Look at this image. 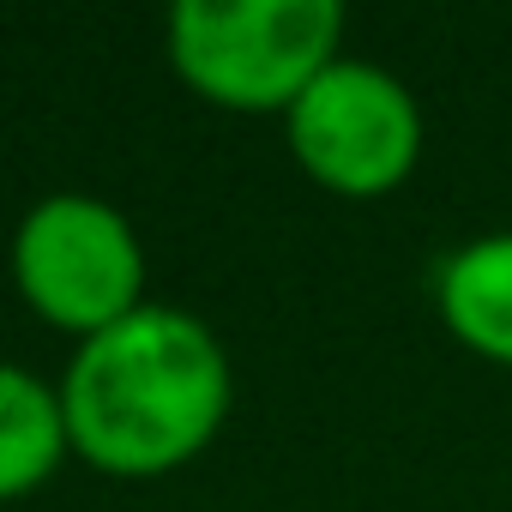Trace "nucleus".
I'll return each instance as SVG.
<instances>
[{
  "instance_id": "nucleus-1",
  "label": "nucleus",
  "mask_w": 512,
  "mask_h": 512,
  "mask_svg": "<svg viewBox=\"0 0 512 512\" xmlns=\"http://www.w3.org/2000/svg\"><path fill=\"white\" fill-rule=\"evenodd\" d=\"M235 380L217 332L181 308H133L109 332L85 338L61 374L67 446L109 476H163L199 458Z\"/></svg>"
},
{
  "instance_id": "nucleus-2",
  "label": "nucleus",
  "mask_w": 512,
  "mask_h": 512,
  "mask_svg": "<svg viewBox=\"0 0 512 512\" xmlns=\"http://www.w3.org/2000/svg\"><path fill=\"white\" fill-rule=\"evenodd\" d=\"M338 37V0H181L169 13L175 73L235 115H290L338 61Z\"/></svg>"
},
{
  "instance_id": "nucleus-3",
  "label": "nucleus",
  "mask_w": 512,
  "mask_h": 512,
  "mask_svg": "<svg viewBox=\"0 0 512 512\" xmlns=\"http://www.w3.org/2000/svg\"><path fill=\"white\" fill-rule=\"evenodd\" d=\"M19 296L79 344L145 308V247L133 223L91 193H49L13 235Z\"/></svg>"
},
{
  "instance_id": "nucleus-4",
  "label": "nucleus",
  "mask_w": 512,
  "mask_h": 512,
  "mask_svg": "<svg viewBox=\"0 0 512 512\" xmlns=\"http://www.w3.org/2000/svg\"><path fill=\"white\" fill-rule=\"evenodd\" d=\"M296 163L344 199L392 193L422 157V109L404 79L368 61H332L284 115Z\"/></svg>"
},
{
  "instance_id": "nucleus-5",
  "label": "nucleus",
  "mask_w": 512,
  "mask_h": 512,
  "mask_svg": "<svg viewBox=\"0 0 512 512\" xmlns=\"http://www.w3.org/2000/svg\"><path fill=\"white\" fill-rule=\"evenodd\" d=\"M434 308L464 350L512 368V229L446 253L434 272Z\"/></svg>"
},
{
  "instance_id": "nucleus-6",
  "label": "nucleus",
  "mask_w": 512,
  "mask_h": 512,
  "mask_svg": "<svg viewBox=\"0 0 512 512\" xmlns=\"http://www.w3.org/2000/svg\"><path fill=\"white\" fill-rule=\"evenodd\" d=\"M67 410L61 386L37 380L31 368L0 362V500L37 494L67 458Z\"/></svg>"
}]
</instances>
